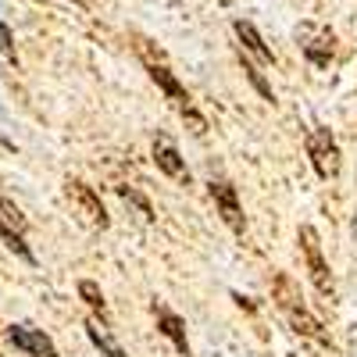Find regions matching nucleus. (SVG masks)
<instances>
[{
	"label": "nucleus",
	"instance_id": "obj_1",
	"mask_svg": "<svg viewBox=\"0 0 357 357\" xmlns=\"http://www.w3.org/2000/svg\"><path fill=\"white\" fill-rule=\"evenodd\" d=\"M275 304H279V311L286 314V321L293 325V333H296V336L314 340V343H325V333H321L318 318L307 311L301 289L293 286V279H289V275H275Z\"/></svg>",
	"mask_w": 357,
	"mask_h": 357
},
{
	"label": "nucleus",
	"instance_id": "obj_2",
	"mask_svg": "<svg viewBox=\"0 0 357 357\" xmlns=\"http://www.w3.org/2000/svg\"><path fill=\"white\" fill-rule=\"evenodd\" d=\"M143 61H146V72H151V79H154V82H158V86L165 89V97L172 100V107H175L178 114H183V118H186V122L193 126V132L200 136V132L207 129V122H204V118H200V111L193 107V100H190V93H186V89H183V86H178V79H175V75L168 72V65H161V61H158V57H151V54H146V50H143Z\"/></svg>",
	"mask_w": 357,
	"mask_h": 357
},
{
	"label": "nucleus",
	"instance_id": "obj_3",
	"mask_svg": "<svg viewBox=\"0 0 357 357\" xmlns=\"http://www.w3.org/2000/svg\"><path fill=\"white\" fill-rule=\"evenodd\" d=\"M0 240L8 243V250H15L25 264H36V254L29 250V222L22 215V207L8 197H0Z\"/></svg>",
	"mask_w": 357,
	"mask_h": 357
},
{
	"label": "nucleus",
	"instance_id": "obj_4",
	"mask_svg": "<svg viewBox=\"0 0 357 357\" xmlns=\"http://www.w3.org/2000/svg\"><path fill=\"white\" fill-rule=\"evenodd\" d=\"M65 197L72 200V211L89 229H107V211H104V204H100L93 186H86L82 178H68V183H65Z\"/></svg>",
	"mask_w": 357,
	"mask_h": 357
},
{
	"label": "nucleus",
	"instance_id": "obj_5",
	"mask_svg": "<svg viewBox=\"0 0 357 357\" xmlns=\"http://www.w3.org/2000/svg\"><path fill=\"white\" fill-rule=\"evenodd\" d=\"M296 240H301V250H304V261H307V272H311L314 289H318V293H325V296H333V293H336V286H333V272H329V264H325V257H321L318 232H314L311 225H301Z\"/></svg>",
	"mask_w": 357,
	"mask_h": 357
},
{
	"label": "nucleus",
	"instance_id": "obj_6",
	"mask_svg": "<svg viewBox=\"0 0 357 357\" xmlns=\"http://www.w3.org/2000/svg\"><path fill=\"white\" fill-rule=\"evenodd\" d=\"M307 158L321 178L340 175V146L329 136V129H307Z\"/></svg>",
	"mask_w": 357,
	"mask_h": 357
},
{
	"label": "nucleus",
	"instance_id": "obj_7",
	"mask_svg": "<svg viewBox=\"0 0 357 357\" xmlns=\"http://www.w3.org/2000/svg\"><path fill=\"white\" fill-rule=\"evenodd\" d=\"M8 340L15 343V350L22 357H61L57 347H54V340L43 329H33V325H22V321L8 325Z\"/></svg>",
	"mask_w": 357,
	"mask_h": 357
},
{
	"label": "nucleus",
	"instance_id": "obj_8",
	"mask_svg": "<svg viewBox=\"0 0 357 357\" xmlns=\"http://www.w3.org/2000/svg\"><path fill=\"white\" fill-rule=\"evenodd\" d=\"M211 197H215V204H218L222 222H225L236 236H243L247 222H243V207H240V200H236L232 183H225V178H211Z\"/></svg>",
	"mask_w": 357,
	"mask_h": 357
},
{
	"label": "nucleus",
	"instance_id": "obj_9",
	"mask_svg": "<svg viewBox=\"0 0 357 357\" xmlns=\"http://www.w3.org/2000/svg\"><path fill=\"white\" fill-rule=\"evenodd\" d=\"M154 165H158V172H165L168 178H175V183H190L186 161H183L178 146H175L168 136H158V139H154Z\"/></svg>",
	"mask_w": 357,
	"mask_h": 357
},
{
	"label": "nucleus",
	"instance_id": "obj_10",
	"mask_svg": "<svg viewBox=\"0 0 357 357\" xmlns=\"http://www.w3.org/2000/svg\"><path fill=\"white\" fill-rule=\"evenodd\" d=\"M154 314H158V329L175 343V350L183 354V357H190V340H186V329H183V318L172 314L165 304H154Z\"/></svg>",
	"mask_w": 357,
	"mask_h": 357
},
{
	"label": "nucleus",
	"instance_id": "obj_11",
	"mask_svg": "<svg viewBox=\"0 0 357 357\" xmlns=\"http://www.w3.org/2000/svg\"><path fill=\"white\" fill-rule=\"evenodd\" d=\"M86 336L93 340V347L100 350V354H107V357H126L122 354V347H118V340L111 336V329H107V321L104 318H86Z\"/></svg>",
	"mask_w": 357,
	"mask_h": 357
},
{
	"label": "nucleus",
	"instance_id": "obj_12",
	"mask_svg": "<svg viewBox=\"0 0 357 357\" xmlns=\"http://www.w3.org/2000/svg\"><path fill=\"white\" fill-rule=\"evenodd\" d=\"M232 29H236V36L243 40V47H247V50H250V54L257 57V61H264V65H272V61H275V57H272V50L264 47L261 33H257V29H254L250 22H243V18H240V22H236Z\"/></svg>",
	"mask_w": 357,
	"mask_h": 357
},
{
	"label": "nucleus",
	"instance_id": "obj_13",
	"mask_svg": "<svg viewBox=\"0 0 357 357\" xmlns=\"http://www.w3.org/2000/svg\"><path fill=\"white\" fill-rule=\"evenodd\" d=\"M79 296H82V301L89 304V311H93V314H107V304H104V293H100V286L97 282H89V279H82L79 282Z\"/></svg>",
	"mask_w": 357,
	"mask_h": 357
},
{
	"label": "nucleus",
	"instance_id": "obj_14",
	"mask_svg": "<svg viewBox=\"0 0 357 357\" xmlns=\"http://www.w3.org/2000/svg\"><path fill=\"white\" fill-rule=\"evenodd\" d=\"M118 197H122L126 204H132L136 211H139V218H143V222H154V207L146 204V197H139L132 186H118Z\"/></svg>",
	"mask_w": 357,
	"mask_h": 357
},
{
	"label": "nucleus",
	"instance_id": "obj_15",
	"mask_svg": "<svg viewBox=\"0 0 357 357\" xmlns=\"http://www.w3.org/2000/svg\"><path fill=\"white\" fill-rule=\"evenodd\" d=\"M243 72H247V79L254 82V89H257V93H261L264 100H272V89H268V82H264V79L254 72V65H243Z\"/></svg>",
	"mask_w": 357,
	"mask_h": 357
},
{
	"label": "nucleus",
	"instance_id": "obj_16",
	"mask_svg": "<svg viewBox=\"0 0 357 357\" xmlns=\"http://www.w3.org/2000/svg\"><path fill=\"white\" fill-rule=\"evenodd\" d=\"M218 4H232V0H218Z\"/></svg>",
	"mask_w": 357,
	"mask_h": 357
}]
</instances>
